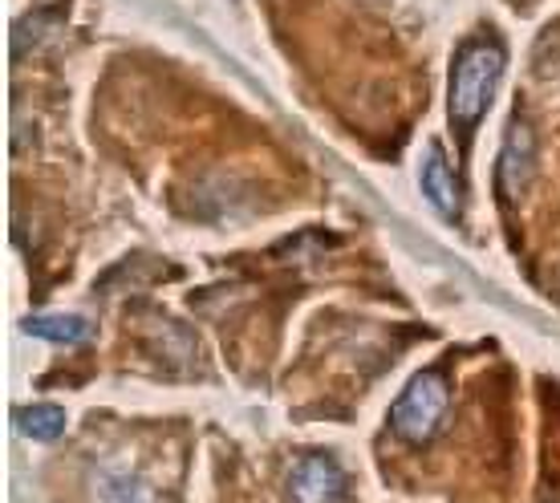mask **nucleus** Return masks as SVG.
<instances>
[{
    "instance_id": "nucleus-3",
    "label": "nucleus",
    "mask_w": 560,
    "mask_h": 503,
    "mask_svg": "<svg viewBox=\"0 0 560 503\" xmlns=\"http://www.w3.org/2000/svg\"><path fill=\"white\" fill-rule=\"evenodd\" d=\"M289 495H293V503H341L346 500V476L329 455L305 451L289 467Z\"/></svg>"
},
{
    "instance_id": "nucleus-5",
    "label": "nucleus",
    "mask_w": 560,
    "mask_h": 503,
    "mask_svg": "<svg viewBox=\"0 0 560 503\" xmlns=\"http://www.w3.org/2000/svg\"><path fill=\"white\" fill-rule=\"evenodd\" d=\"M422 191H427V199H431L447 220L459 215V179H455V171H451L443 147H427V159H422Z\"/></svg>"
},
{
    "instance_id": "nucleus-6",
    "label": "nucleus",
    "mask_w": 560,
    "mask_h": 503,
    "mask_svg": "<svg viewBox=\"0 0 560 503\" xmlns=\"http://www.w3.org/2000/svg\"><path fill=\"white\" fill-rule=\"evenodd\" d=\"M21 334L54 341V346H78V341L90 337V321L78 317V313H66V317H25V321H21Z\"/></svg>"
},
{
    "instance_id": "nucleus-1",
    "label": "nucleus",
    "mask_w": 560,
    "mask_h": 503,
    "mask_svg": "<svg viewBox=\"0 0 560 503\" xmlns=\"http://www.w3.org/2000/svg\"><path fill=\"white\" fill-rule=\"evenodd\" d=\"M504 45L495 42V37H476V42H467L459 49L447 94L451 130L459 139H471V130H476L483 110L491 106V94H495V82L504 73Z\"/></svg>"
},
{
    "instance_id": "nucleus-2",
    "label": "nucleus",
    "mask_w": 560,
    "mask_h": 503,
    "mask_svg": "<svg viewBox=\"0 0 560 503\" xmlns=\"http://www.w3.org/2000/svg\"><path fill=\"white\" fill-rule=\"evenodd\" d=\"M443 419H447V382L434 374V370H427L394 402L390 426L407 443H427L443 426Z\"/></svg>"
},
{
    "instance_id": "nucleus-4",
    "label": "nucleus",
    "mask_w": 560,
    "mask_h": 503,
    "mask_svg": "<svg viewBox=\"0 0 560 503\" xmlns=\"http://www.w3.org/2000/svg\"><path fill=\"white\" fill-rule=\"evenodd\" d=\"M536 167V147H533V126L516 118L508 126V139H504V154H500V196L508 203H516L524 196V187L533 179Z\"/></svg>"
},
{
    "instance_id": "nucleus-7",
    "label": "nucleus",
    "mask_w": 560,
    "mask_h": 503,
    "mask_svg": "<svg viewBox=\"0 0 560 503\" xmlns=\"http://www.w3.org/2000/svg\"><path fill=\"white\" fill-rule=\"evenodd\" d=\"M16 426H21L28 438H37V443H54V438H61V431H66V410L54 402L25 406V410L16 414Z\"/></svg>"
}]
</instances>
